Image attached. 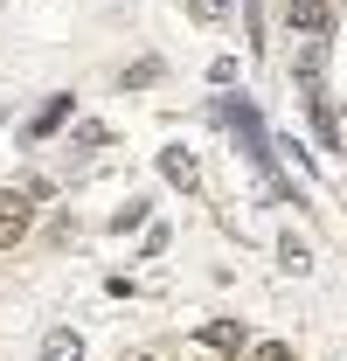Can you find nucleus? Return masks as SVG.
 I'll return each instance as SVG.
<instances>
[{
  "instance_id": "f257e3e1",
  "label": "nucleus",
  "mask_w": 347,
  "mask_h": 361,
  "mask_svg": "<svg viewBox=\"0 0 347 361\" xmlns=\"http://www.w3.org/2000/svg\"><path fill=\"white\" fill-rule=\"evenodd\" d=\"M222 118H229V133L243 139V153H250V160H257L264 174H271V139H264L257 111H250V97H229V104H222Z\"/></svg>"
},
{
  "instance_id": "f03ea898",
  "label": "nucleus",
  "mask_w": 347,
  "mask_h": 361,
  "mask_svg": "<svg viewBox=\"0 0 347 361\" xmlns=\"http://www.w3.org/2000/svg\"><path fill=\"white\" fill-rule=\"evenodd\" d=\"M35 223V202H28V188H0V250L7 243H21Z\"/></svg>"
},
{
  "instance_id": "7ed1b4c3",
  "label": "nucleus",
  "mask_w": 347,
  "mask_h": 361,
  "mask_svg": "<svg viewBox=\"0 0 347 361\" xmlns=\"http://www.w3.org/2000/svg\"><path fill=\"white\" fill-rule=\"evenodd\" d=\"M285 21H292L299 35H327V28H334V7H327V0H292Z\"/></svg>"
},
{
  "instance_id": "20e7f679",
  "label": "nucleus",
  "mask_w": 347,
  "mask_h": 361,
  "mask_svg": "<svg viewBox=\"0 0 347 361\" xmlns=\"http://www.w3.org/2000/svg\"><path fill=\"white\" fill-rule=\"evenodd\" d=\"M160 174L181 180V188H202V167H195V153H188V146H167V153H160Z\"/></svg>"
},
{
  "instance_id": "39448f33",
  "label": "nucleus",
  "mask_w": 347,
  "mask_h": 361,
  "mask_svg": "<svg viewBox=\"0 0 347 361\" xmlns=\"http://www.w3.org/2000/svg\"><path fill=\"white\" fill-rule=\"evenodd\" d=\"M42 361H84V341H77L70 326H56V334L42 341Z\"/></svg>"
},
{
  "instance_id": "423d86ee",
  "label": "nucleus",
  "mask_w": 347,
  "mask_h": 361,
  "mask_svg": "<svg viewBox=\"0 0 347 361\" xmlns=\"http://www.w3.org/2000/svg\"><path fill=\"white\" fill-rule=\"evenodd\" d=\"M202 348H222V355H236V348H243V326H236V319H216V326H202Z\"/></svg>"
},
{
  "instance_id": "0eeeda50",
  "label": "nucleus",
  "mask_w": 347,
  "mask_h": 361,
  "mask_svg": "<svg viewBox=\"0 0 347 361\" xmlns=\"http://www.w3.org/2000/svg\"><path fill=\"white\" fill-rule=\"evenodd\" d=\"M63 118H70V90H63V97H49L42 111H35V139H42V133H56Z\"/></svg>"
},
{
  "instance_id": "6e6552de",
  "label": "nucleus",
  "mask_w": 347,
  "mask_h": 361,
  "mask_svg": "<svg viewBox=\"0 0 347 361\" xmlns=\"http://www.w3.org/2000/svg\"><path fill=\"white\" fill-rule=\"evenodd\" d=\"M188 14H195V21H222V14H229V0H188Z\"/></svg>"
},
{
  "instance_id": "1a4fd4ad",
  "label": "nucleus",
  "mask_w": 347,
  "mask_h": 361,
  "mask_svg": "<svg viewBox=\"0 0 347 361\" xmlns=\"http://www.w3.org/2000/svg\"><path fill=\"white\" fill-rule=\"evenodd\" d=\"M278 257H285L292 271H305V243H299V236H285V243H278Z\"/></svg>"
},
{
  "instance_id": "9d476101",
  "label": "nucleus",
  "mask_w": 347,
  "mask_h": 361,
  "mask_svg": "<svg viewBox=\"0 0 347 361\" xmlns=\"http://www.w3.org/2000/svg\"><path fill=\"white\" fill-rule=\"evenodd\" d=\"M257 361H292V348H278V341H264V348H257Z\"/></svg>"
}]
</instances>
